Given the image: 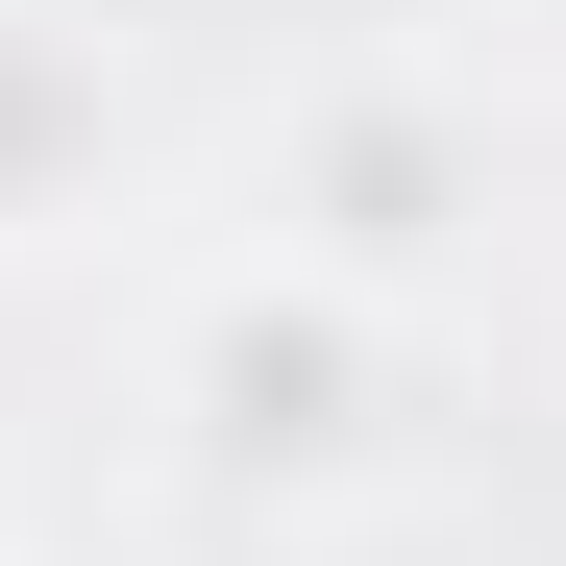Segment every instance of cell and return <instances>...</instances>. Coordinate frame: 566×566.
Here are the masks:
<instances>
[{
  "mask_svg": "<svg viewBox=\"0 0 566 566\" xmlns=\"http://www.w3.org/2000/svg\"><path fill=\"white\" fill-rule=\"evenodd\" d=\"M99 172H124V74H99V25L0 0V247L99 222Z\"/></svg>",
  "mask_w": 566,
  "mask_h": 566,
  "instance_id": "3957f363",
  "label": "cell"
},
{
  "mask_svg": "<svg viewBox=\"0 0 566 566\" xmlns=\"http://www.w3.org/2000/svg\"><path fill=\"white\" fill-rule=\"evenodd\" d=\"M247 247H296V271H345V296H443L468 247H493V99H468L443 50H345V74H296L271 99V148H247Z\"/></svg>",
  "mask_w": 566,
  "mask_h": 566,
  "instance_id": "7a4b0ae2",
  "label": "cell"
},
{
  "mask_svg": "<svg viewBox=\"0 0 566 566\" xmlns=\"http://www.w3.org/2000/svg\"><path fill=\"white\" fill-rule=\"evenodd\" d=\"M493 25H517V50H566V0H493Z\"/></svg>",
  "mask_w": 566,
  "mask_h": 566,
  "instance_id": "277c9868",
  "label": "cell"
},
{
  "mask_svg": "<svg viewBox=\"0 0 566 566\" xmlns=\"http://www.w3.org/2000/svg\"><path fill=\"white\" fill-rule=\"evenodd\" d=\"M148 419H172V468H198V493L321 517V493H369V468H395V419H419V321L345 296V271H296V247H222L198 296L148 321Z\"/></svg>",
  "mask_w": 566,
  "mask_h": 566,
  "instance_id": "6da1fadb",
  "label": "cell"
}]
</instances>
